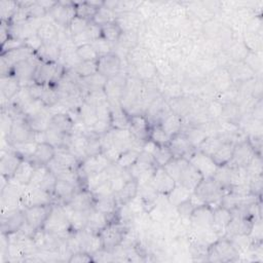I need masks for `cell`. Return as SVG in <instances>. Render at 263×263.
<instances>
[{"label":"cell","mask_w":263,"mask_h":263,"mask_svg":"<svg viewBox=\"0 0 263 263\" xmlns=\"http://www.w3.org/2000/svg\"><path fill=\"white\" fill-rule=\"evenodd\" d=\"M163 168L176 181L177 184L186 187L192 192L203 180V177L198 170L187 158L184 157L173 158L163 166Z\"/></svg>","instance_id":"obj_1"},{"label":"cell","mask_w":263,"mask_h":263,"mask_svg":"<svg viewBox=\"0 0 263 263\" xmlns=\"http://www.w3.org/2000/svg\"><path fill=\"white\" fill-rule=\"evenodd\" d=\"M226 190L222 188L213 178H204L193 191L190 200L196 206L201 204H221L223 196L226 194Z\"/></svg>","instance_id":"obj_2"},{"label":"cell","mask_w":263,"mask_h":263,"mask_svg":"<svg viewBox=\"0 0 263 263\" xmlns=\"http://www.w3.org/2000/svg\"><path fill=\"white\" fill-rule=\"evenodd\" d=\"M206 260L211 262H235L239 260V253L232 241L224 236L209 247Z\"/></svg>","instance_id":"obj_3"},{"label":"cell","mask_w":263,"mask_h":263,"mask_svg":"<svg viewBox=\"0 0 263 263\" xmlns=\"http://www.w3.org/2000/svg\"><path fill=\"white\" fill-rule=\"evenodd\" d=\"M42 228L48 232L64 236H69L73 232L63 204L52 203L51 211Z\"/></svg>","instance_id":"obj_4"},{"label":"cell","mask_w":263,"mask_h":263,"mask_svg":"<svg viewBox=\"0 0 263 263\" xmlns=\"http://www.w3.org/2000/svg\"><path fill=\"white\" fill-rule=\"evenodd\" d=\"M127 230L126 225L117 220L109 222L99 233L103 249L108 252L114 251L117 247L122 245Z\"/></svg>","instance_id":"obj_5"},{"label":"cell","mask_w":263,"mask_h":263,"mask_svg":"<svg viewBox=\"0 0 263 263\" xmlns=\"http://www.w3.org/2000/svg\"><path fill=\"white\" fill-rule=\"evenodd\" d=\"M65 71L66 69L59 62H40L35 72L34 82L42 85H55Z\"/></svg>","instance_id":"obj_6"},{"label":"cell","mask_w":263,"mask_h":263,"mask_svg":"<svg viewBox=\"0 0 263 263\" xmlns=\"http://www.w3.org/2000/svg\"><path fill=\"white\" fill-rule=\"evenodd\" d=\"M9 146L35 142V132L31 128L25 117L13 119V123L9 135L6 137Z\"/></svg>","instance_id":"obj_7"},{"label":"cell","mask_w":263,"mask_h":263,"mask_svg":"<svg viewBox=\"0 0 263 263\" xmlns=\"http://www.w3.org/2000/svg\"><path fill=\"white\" fill-rule=\"evenodd\" d=\"M111 163L112 162L103 153H99L82 159L77 167V171L81 180L83 179V181H85L87 177L105 171Z\"/></svg>","instance_id":"obj_8"},{"label":"cell","mask_w":263,"mask_h":263,"mask_svg":"<svg viewBox=\"0 0 263 263\" xmlns=\"http://www.w3.org/2000/svg\"><path fill=\"white\" fill-rule=\"evenodd\" d=\"M40 62L41 61L35 53L30 59L15 64L12 67L11 74L18 79L22 86H29L34 82L35 72Z\"/></svg>","instance_id":"obj_9"},{"label":"cell","mask_w":263,"mask_h":263,"mask_svg":"<svg viewBox=\"0 0 263 263\" xmlns=\"http://www.w3.org/2000/svg\"><path fill=\"white\" fill-rule=\"evenodd\" d=\"M53 195L40 189L31 186H25L22 192L21 202L22 206H33V205H42L53 203Z\"/></svg>","instance_id":"obj_10"},{"label":"cell","mask_w":263,"mask_h":263,"mask_svg":"<svg viewBox=\"0 0 263 263\" xmlns=\"http://www.w3.org/2000/svg\"><path fill=\"white\" fill-rule=\"evenodd\" d=\"M255 155L258 154L255 152V150L253 149V147L251 146L250 142L247 139L234 145L232 157L227 164L234 167H246L251 162Z\"/></svg>","instance_id":"obj_11"},{"label":"cell","mask_w":263,"mask_h":263,"mask_svg":"<svg viewBox=\"0 0 263 263\" xmlns=\"http://www.w3.org/2000/svg\"><path fill=\"white\" fill-rule=\"evenodd\" d=\"M52 208V203L42 204V205H33L24 208L25 221L34 229L38 230L43 227L50 211Z\"/></svg>","instance_id":"obj_12"},{"label":"cell","mask_w":263,"mask_h":263,"mask_svg":"<svg viewBox=\"0 0 263 263\" xmlns=\"http://www.w3.org/2000/svg\"><path fill=\"white\" fill-rule=\"evenodd\" d=\"M121 59L116 52H110L105 55H101L98 59V72L110 79L120 73Z\"/></svg>","instance_id":"obj_13"},{"label":"cell","mask_w":263,"mask_h":263,"mask_svg":"<svg viewBox=\"0 0 263 263\" xmlns=\"http://www.w3.org/2000/svg\"><path fill=\"white\" fill-rule=\"evenodd\" d=\"M187 159L198 170L203 179L213 178L218 168V165L215 163L211 156L202 153L197 149H195V151Z\"/></svg>","instance_id":"obj_14"},{"label":"cell","mask_w":263,"mask_h":263,"mask_svg":"<svg viewBox=\"0 0 263 263\" xmlns=\"http://www.w3.org/2000/svg\"><path fill=\"white\" fill-rule=\"evenodd\" d=\"M51 18L55 24L63 28H68L70 22L75 16V6L73 2L58 1L53 8L49 11Z\"/></svg>","instance_id":"obj_15"},{"label":"cell","mask_w":263,"mask_h":263,"mask_svg":"<svg viewBox=\"0 0 263 263\" xmlns=\"http://www.w3.org/2000/svg\"><path fill=\"white\" fill-rule=\"evenodd\" d=\"M255 220L256 219L248 216L232 215V218L226 228L225 237H231L235 235H249Z\"/></svg>","instance_id":"obj_16"},{"label":"cell","mask_w":263,"mask_h":263,"mask_svg":"<svg viewBox=\"0 0 263 263\" xmlns=\"http://www.w3.org/2000/svg\"><path fill=\"white\" fill-rule=\"evenodd\" d=\"M150 122L144 114H132L129 115V132L139 141L145 142L149 139Z\"/></svg>","instance_id":"obj_17"},{"label":"cell","mask_w":263,"mask_h":263,"mask_svg":"<svg viewBox=\"0 0 263 263\" xmlns=\"http://www.w3.org/2000/svg\"><path fill=\"white\" fill-rule=\"evenodd\" d=\"M95 196L90 190L87 188H81L76 191L71 200L67 203L73 210L88 213L95 208Z\"/></svg>","instance_id":"obj_18"},{"label":"cell","mask_w":263,"mask_h":263,"mask_svg":"<svg viewBox=\"0 0 263 263\" xmlns=\"http://www.w3.org/2000/svg\"><path fill=\"white\" fill-rule=\"evenodd\" d=\"M168 147L174 155V158H188L195 151V148L191 145L187 137L182 132L171 138Z\"/></svg>","instance_id":"obj_19"},{"label":"cell","mask_w":263,"mask_h":263,"mask_svg":"<svg viewBox=\"0 0 263 263\" xmlns=\"http://www.w3.org/2000/svg\"><path fill=\"white\" fill-rule=\"evenodd\" d=\"M23 157L13 150H2L0 158V172L1 176L7 180L11 179L20 165Z\"/></svg>","instance_id":"obj_20"},{"label":"cell","mask_w":263,"mask_h":263,"mask_svg":"<svg viewBox=\"0 0 263 263\" xmlns=\"http://www.w3.org/2000/svg\"><path fill=\"white\" fill-rule=\"evenodd\" d=\"M191 227L194 228H211L213 223V208L209 204L196 206L190 218Z\"/></svg>","instance_id":"obj_21"},{"label":"cell","mask_w":263,"mask_h":263,"mask_svg":"<svg viewBox=\"0 0 263 263\" xmlns=\"http://www.w3.org/2000/svg\"><path fill=\"white\" fill-rule=\"evenodd\" d=\"M232 218L230 210L223 205H218L213 209V223L212 229L217 233L219 237H224L226 234V228Z\"/></svg>","instance_id":"obj_22"},{"label":"cell","mask_w":263,"mask_h":263,"mask_svg":"<svg viewBox=\"0 0 263 263\" xmlns=\"http://www.w3.org/2000/svg\"><path fill=\"white\" fill-rule=\"evenodd\" d=\"M152 183L157 193L162 195H167L176 185V181L162 166H156L152 177Z\"/></svg>","instance_id":"obj_23"},{"label":"cell","mask_w":263,"mask_h":263,"mask_svg":"<svg viewBox=\"0 0 263 263\" xmlns=\"http://www.w3.org/2000/svg\"><path fill=\"white\" fill-rule=\"evenodd\" d=\"M25 222V215L23 209L11 212L7 215L1 216V232L9 234L16 232Z\"/></svg>","instance_id":"obj_24"},{"label":"cell","mask_w":263,"mask_h":263,"mask_svg":"<svg viewBox=\"0 0 263 263\" xmlns=\"http://www.w3.org/2000/svg\"><path fill=\"white\" fill-rule=\"evenodd\" d=\"M55 155V148L48 143H37L36 149L29 158L36 166L47 165Z\"/></svg>","instance_id":"obj_25"},{"label":"cell","mask_w":263,"mask_h":263,"mask_svg":"<svg viewBox=\"0 0 263 263\" xmlns=\"http://www.w3.org/2000/svg\"><path fill=\"white\" fill-rule=\"evenodd\" d=\"M77 190H79V189L75 185L58 179L55 186H54L53 194H52L53 200L58 201L55 203L67 204L71 200V198L74 196V194L76 193Z\"/></svg>","instance_id":"obj_26"},{"label":"cell","mask_w":263,"mask_h":263,"mask_svg":"<svg viewBox=\"0 0 263 263\" xmlns=\"http://www.w3.org/2000/svg\"><path fill=\"white\" fill-rule=\"evenodd\" d=\"M160 125L162 126L164 132L167 134V136L172 138L177 134L181 133L184 123H183V118L180 115L172 111H168L161 118Z\"/></svg>","instance_id":"obj_27"},{"label":"cell","mask_w":263,"mask_h":263,"mask_svg":"<svg viewBox=\"0 0 263 263\" xmlns=\"http://www.w3.org/2000/svg\"><path fill=\"white\" fill-rule=\"evenodd\" d=\"M35 167L36 165L31 160L27 158H23L11 180H13L14 182H16L22 186L29 185L31 178L34 174Z\"/></svg>","instance_id":"obj_28"},{"label":"cell","mask_w":263,"mask_h":263,"mask_svg":"<svg viewBox=\"0 0 263 263\" xmlns=\"http://www.w3.org/2000/svg\"><path fill=\"white\" fill-rule=\"evenodd\" d=\"M51 117H52V114L49 111V109L46 107L39 113L29 116V117H26V120L28 121L29 125L35 133L36 132H45L50 125Z\"/></svg>","instance_id":"obj_29"},{"label":"cell","mask_w":263,"mask_h":263,"mask_svg":"<svg viewBox=\"0 0 263 263\" xmlns=\"http://www.w3.org/2000/svg\"><path fill=\"white\" fill-rule=\"evenodd\" d=\"M109 222H110V220L105 214H103L102 212H100L93 208L87 214L86 226L84 229H86L90 232H93V233H100V231L103 228H105Z\"/></svg>","instance_id":"obj_30"},{"label":"cell","mask_w":263,"mask_h":263,"mask_svg":"<svg viewBox=\"0 0 263 263\" xmlns=\"http://www.w3.org/2000/svg\"><path fill=\"white\" fill-rule=\"evenodd\" d=\"M0 81H1L0 85H1L2 99L6 100L7 102H9L12 98H14L15 95L23 87L21 85L18 79L14 75H12V74L1 77Z\"/></svg>","instance_id":"obj_31"},{"label":"cell","mask_w":263,"mask_h":263,"mask_svg":"<svg viewBox=\"0 0 263 263\" xmlns=\"http://www.w3.org/2000/svg\"><path fill=\"white\" fill-rule=\"evenodd\" d=\"M139 185L136 179L128 180L122 188L115 194V199L117 201L118 206L124 205L128 203L132 199H134L138 195Z\"/></svg>","instance_id":"obj_32"},{"label":"cell","mask_w":263,"mask_h":263,"mask_svg":"<svg viewBox=\"0 0 263 263\" xmlns=\"http://www.w3.org/2000/svg\"><path fill=\"white\" fill-rule=\"evenodd\" d=\"M34 54H35V52L31 48H29L26 45H23L18 48H15L13 50H10L6 53L1 54V59L4 60L12 68L15 64H17L22 61L28 60Z\"/></svg>","instance_id":"obj_33"},{"label":"cell","mask_w":263,"mask_h":263,"mask_svg":"<svg viewBox=\"0 0 263 263\" xmlns=\"http://www.w3.org/2000/svg\"><path fill=\"white\" fill-rule=\"evenodd\" d=\"M74 119L69 113H58L52 115L50 121V127L59 130L62 134H71L74 126Z\"/></svg>","instance_id":"obj_34"},{"label":"cell","mask_w":263,"mask_h":263,"mask_svg":"<svg viewBox=\"0 0 263 263\" xmlns=\"http://www.w3.org/2000/svg\"><path fill=\"white\" fill-rule=\"evenodd\" d=\"M37 36L41 39L43 44L59 43L60 32L55 25L50 22H44L36 31Z\"/></svg>","instance_id":"obj_35"},{"label":"cell","mask_w":263,"mask_h":263,"mask_svg":"<svg viewBox=\"0 0 263 263\" xmlns=\"http://www.w3.org/2000/svg\"><path fill=\"white\" fill-rule=\"evenodd\" d=\"M63 206L67 214L68 220L70 222L72 231L74 232V231H79L84 229L86 226V219H87L88 213H83V212L73 210L67 204H63Z\"/></svg>","instance_id":"obj_36"},{"label":"cell","mask_w":263,"mask_h":263,"mask_svg":"<svg viewBox=\"0 0 263 263\" xmlns=\"http://www.w3.org/2000/svg\"><path fill=\"white\" fill-rule=\"evenodd\" d=\"M234 145L235 143H233L232 141H225L220 147L219 149L212 155L213 160L215 161V163L218 166H222L227 164L231 157H232V153H233V149H234Z\"/></svg>","instance_id":"obj_37"},{"label":"cell","mask_w":263,"mask_h":263,"mask_svg":"<svg viewBox=\"0 0 263 263\" xmlns=\"http://www.w3.org/2000/svg\"><path fill=\"white\" fill-rule=\"evenodd\" d=\"M192 191H190L189 189H187L186 187L180 185V184H177L175 185V187L173 188V190L166 195L167 197V200L168 202L171 203L172 206L176 208L178 206L180 203L188 200L191 195H192Z\"/></svg>","instance_id":"obj_38"},{"label":"cell","mask_w":263,"mask_h":263,"mask_svg":"<svg viewBox=\"0 0 263 263\" xmlns=\"http://www.w3.org/2000/svg\"><path fill=\"white\" fill-rule=\"evenodd\" d=\"M101 31H102V37L111 44L117 43L123 33L121 27L117 22L102 26Z\"/></svg>","instance_id":"obj_39"},{"label":"cell","mask_w":263,"mask_h":263,"mask_svg":"<svg viewBox=\"0 0 263 263\" xmlns=\"http://www.w3.org/2000/svg\"><path fill=\"white\" fill-rule=\"evenodd\" d=\"M75 6V15L79 16L81 18H84L86 21L92 22L97 11L99 10L97 7L91 5L88 1H82V2H73Z\"/></svg>","instance_id":"obj_40"},{"label":"cell","mask_w":263,"mask_h":263,"mask_svg":"<svg viewBox=\"0 0 263 263\" xmlns=\"http://www.w3.org/2000/svg\"><path fill=\"white\" fill-rule=\"evenodd\" d=\"M149 140L153 141L158 146H167L171 138L164 132L160 123H154L150 126L149 130Z\"/></svg>","instance_id":"obj_41"},{"label":"cell","mask_w":263,"mask_h":263,"mask_svg":"<svg viewBox=\"0 0 263 263\" xmlns=\"http://www.w3.org/2000/svg\"><path fill=\"white\" fill-rule=\"evenodd\" d=\"M92 22H93L95 24H97L98 26L102 27V26H104V25H106V24H110V23L117 22V14H116L113 10H111V9H109V8H107L106 6L103 5V6H102L101 8H99V10L97 11V13H96V15H95Z\"/></svg>","instance_id":"obj_42"},{"label":"cell","mask_w":263,"mask_h":263,"mask_svg":"<svg viewBox=\"0 0 263 263\" xmlns=\"http://www.w3.org/2000/svg\"><path fill=\"white\" fill-rule=\"evenodd\" d=\"M141 150L138 149H127L121 153L119 158L116 160V163L123 170H128L139 158Z\"/></svg>","instance_id":"obj_43"},{"label":"cell","mask_w":263,"mask_h":263,"mask_svg":"<svg viewBox=\"0 0 263 263\" xmlns=\"http://www.w3.org/2000/svg\"><path fill=\"white\" fill-rule=\"evenodd\" d=\"M152 156L154 158V162H155L156 166H162V167L174 158V155H173L168 145L167 146H158Z\"/></svg>","instance_id":"obj_44"},{"label":"cell","mask_w":263,"mask_h":263,"mask_svg":"<svg viewBox=\"0 0 263 263\" xmlns=\"http://www.w3.org/2000/svg\"><path fill=\"white\" fill-rule=\"evenodd\" d=\"M90 23H91L90 21H86L84 18H81V17L75 15L72 18V21L70 22V24L67 28V31L71 37L76 36L78 34H81L82 32H84Z\"/></svg>","instance_id":"obj_45"},{"label":"cell","mask_w":263,"mask_h":263,"mask_svg":"<svg viewBox=\"0 0 263 263\" xmlns=\"http://www.w3.org/2000/svg\"><path fill=\"white\" fill-rule=\"evenodd\" d=\"M18 8V3L14 1H4L0 2V13H1V21L10 23L12 16L16 12Z\"/></svg>","instance_id":"obj_46"},{"label":"cell","mask_w":263,"mask_h":263,"mask_svg":"<svg viewBox=\"0 0 263 263\" xmlns=\"http://www.w3.org/2000/svg\"><path fill=\"white\" fill-rule=\"evenodd\" d=\"M80 78L90 76L98 73V60L97 61H86L81 62L76 69H74Z\"/></svg>","instance_id":"obj_47"},{"label":"cell","mask_w":263,"mask_h":263,"mask_svg":"<svg viewBox=\"0 0 263 263\" xmlns=\"http://www.w3.org/2000/svg\"><path fill=\"white\" fill-rule=\"evenodd\" d=\"M76 52L82 62L97 61L99 59V54L91 45V43L83 44L81 46L76 47Z\"/></svg>","instance_id":"obj_48"},{"label":"cell","mask_w":263,"mask_h":263,"mask_svg":"<svg viewBox=\"0 0 263 263\" xmlns=\"http://www.w3.org/2000/svg\"><path fill=\"white\" fill-rule=\"evenodd\" d=\"M48 171V167L47 165H41V166H36L35 167V171H34V174L31 178V181L29 183L28 186H31V187H35V188H39L46 173Z\"/></svg>","instance_id":"obj_49"},{"label":"cell","mask_w":263,"mask_h":263,"mask_svg":"<svg viewBox=\"0 0 263 263\" xmlns=\"http://www.w3.org/2000/svg\"><path fill=\"white\" fill-rule=\"evenodd\" d=\"M58 179H57V176L54 175V173H52L49 168L40 185V189L50 193V194H53V190H54V186H55V183H57Z\"/></svg>","instance_id":"obj_50"},{"label":"cell","mask_w":263,"mask_h":263,"mask_svg":"<svg viewBox=\"0 0 263 263\" xmlns=\"http://www.w3.org/2000/svg\"><path fill=\"white\" fill-rule=\"evenodd\" d=\"M91 45L93 46V48L96 49V51L98 52L99 57L101 55H105L108 54L110 52H112V46L111 43H109L107 40H105L103 37L98 38L97 40L91 42Z\"/></svg>","instance_id":"obj_51"},{"label":"cell","mask_w":263,"mask_h":263,"mask_svg":"<svg viewBox=\"0 0 263 263\" xmlns=\"http://www.w3.org/2000/svg\"><path fill=\"white\" fill-rule=\"evenodd\" d=\"M250 177L262 175V159L261 155H255L251 162L246 166Z\"/></svg>","instance_id":"obj_52"},{"label":"cell","mask_w":263,"mask_h":263,"mask_svg":"<svg viewBox=\"0 0 263 263\" xmlns=\"http://www.w3.org/2000/svg\"><path fill=\"white\" fill-rule=\"evenodd\" d=\"M13 123V118L8 114L7 111L2 109L1 111V129H2V137L6 138L11 129Z\"/></svg>","instance_id":"obj_53"},{"label":"cell","mask_w":263,"mask_h":263,"mask_svg":"<svg viewBox=\"0 0 263 263\" xmlns=\"http://www.w3.org/2000/svg\"><path fill=\"white\" fill-rule=\"evenodd\" d=\"M137 69H138V73L140 74V76L145 77V78L152 77L156 71V68L154 67V65L148 61L138 64Z\"/></svg>","instance_id":"obj_54"},{"label":"cell","mask_w":263,"mask_h":263,"mask_svg":"<svg viewBox=\"0 0 263 263\" xmlns=\"http://www.w3.org/2000/svg\"><path fill=\"white\" fill-rule=\"evenodd\" d=\"M194 209H195V205L192 203L190 198L188 200L180 203L178 206H176L178 216L183 217V218H190Z\"/></svg>","instance_id":"obj_55"},{"label":"cell","mask_w":263,"mask_h":263,"mask_svg":"<svg viewBox=\"0 0 263 263\" xmlns=\"http://www.w3.org/2000/svg\"><path fill=\"white\" fill-rule=\"evenodd\" d=\"M23 45H25V42L23 40L10 37L4 43L1 44V54L6 53V52H8L10 50H13L15 48H18V47H21Z\"/></svg>","instance_id":"obj_56"},{"label":"cell","mask_w":263,"mask_h":263,"mask_svg":"<svg viewBox=\"0 0 263 263\" xmlns=\"http://www.w3.org/2000/svg\"><path fill=\"white\" fill-rule=\"evenodd\" d=\"M90 261H93L92 256L85 252L75 253V254L71 255L68 260V262H74V263H86V262H90Z\"/></svg>","instance_id":"obj_57"}]
</instances>
